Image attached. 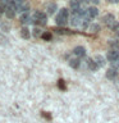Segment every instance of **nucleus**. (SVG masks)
<instances>
[{
	"label": "nucleus",
	"mask_w": 119,
	"mask_h": 123,
	"mask_svg": "<svg viewBox=\"0 0 119 123\" xmlns=\"http://www.w3.org/2000/svg\"><path fill=\"white\" fill-rule=\"evenodd\" d=\"M68 19H69V12H68V9L63 8V9H60L59 13H58L56 18H55V22H56L58 26L64 27L68 23Z\"/></svg>",
	"instance_id": "nucleus-1"
},
{
	"label": "nucleus",
	"mask_w": 119,
	"mask_h": 123,
	"mask_svg": "<svg viewBox=\"0 0 119 123\" xmlns=\"http://www.w3.org/2000/svg\"><path fill=\"white\" fill-rule=\"evenodd\" d=\"M32 18H33V23L37 26H45L46 23H48V17H46V14L44 12L36 10L35 14L32 15Z\"/></svg>",
	"instance_id": "nucleus-2"
},
{
	"label": "nucleus",
	"mask_w": 119,
	"mask_h": 123,
	"mask_svg": "<svg viewBox=\"0 0 119 123\" xmlns=\"http://www.w3.org/2000/svg\"><path fill=\"white\" fill-rule=\"evenodd\" d=\"M15 12H17V10H15L14 4L9 1L8 6L5 8V15H6V18H8V19H13L14 15H15Z\"/></svg>",
	"instance_id": "nucleus-3"
},
{
	"label": "nucleus",
	"mask_w": 119,
	"mask_h": 123,
	"mask_svg": "<svg viewBox=\"0 0 119 123\" xmlns=\"http://www.w3.org/2000/svg\"><path fill=\"white\" fill-rule=\"evenodd\" d=\"M119 59V50H109L106 54V60L111 62V63H114V62H117Z\"/></svg>",
	"instance_id": "nucleus-4"
},
{
	"label": "nucleus",
	"mask_w": 119,
	"mask_h": 123,
	"mask_svg": "<svg viewBox=\"0 0 119 123\" xmlns=\"http://www.w3.org/2000/svg\"><path fill=\"white\" fill-rule=\"evenodd\" d=\"M19 21H21L22 25H31V23H33V18L30 13H23V14H21Z\"/></svg>",
	"instance_id": "nucleus-5"
},
{
	"label": "nucleus",
	"mask_w": 119,
	"mask_h": 123,
	"mask_svg": "<svg viewBox=\"0 0 119 123\" xmlns=\"http://www.w3.org/2000/svg\"><path fill=\"white\" fill-rule=\"evenodd\" d=\"M73 54L78 58H83L86 56V49L83 48V46H77V48H74V50H73Z\"/></svg>",
	"instance_id": "nucleus-6"
},
{
	"label": "nucleus",
	"mask_w": 119,
	"mask_h": 123,
	"mask_svg": "<svg viewBox=\"0 0 119 123\" xmlns=\"http://www.w3.org/2000/svg\"><path fill=\"white\" fill-rule=\"evenodd\" d=\"M102 22L105 23V25H107L109 27H111L114 25V22H115V18H114L113 14H105L102 17Z\"/></svg>",
	"instance_id": "nucleus-7"
},
{
	"label": "nucleus",
	"mask_w": 119,
	"mask_h": 123,
	"mask_svg": "<svg viewBox=\"0 0 119 123\" xmlns=\"http://www.w3.org/2000/svg\"><path fill=\"white\" fill-rule=\"evenodd\" d=\"M71 25L72 26H81L82 25V17L79 14H73L72 18H71Z\"/></svg>",
	"instance_id": "nucleus-8"
},
{
	"label": "nucleus",
	"mask_w": 119,
	"mask_h": 123,
	"mask_svg": "<svg viewBox=\"0 0 119 123\" xmlns=\"http://www.w3.org/2000/svg\"><path fill=\"white\" fill-rule=\"evenodd\" d=\"M87 14H88V17H90L91 19L96 18L99 15V9L96 6H90V8H87Z\"/></svg>",
	"instance_id": "nucleus-9"
},
{
	"label": "nucleus",
	"mask_w": 119,
	"mask_h": 123,
	"mask_svg": "<svg viewBox=\"0 0 119 123\" xmlns=\"http://www.w3.org/2000/svg\"><path fill=\"white\" fill-rule=\"evenodd\" d=\"M118 76H119V73H118L117 69H114V68H110V69H107V71H106V77L109 80H113L114 81Z\"/></svg>",
	"instance_id": "nucleus-10"
},
{
	"label": "nucleus",
	"mask_w": 119,
	"mask_h": 123,
	"mask_svg": "<svg viewBox=\"0 0 119 123\" xmlns=\"http://www.w3.org/2000/svg\"><path fill=\"white\" fill-rule=\"evenodd\" d=\"M94 60L96 62V64H97L99 67H104V65H105V62H106V58H104L102 55H100V54H96L94 56Z\"/></svg>",
	"instance_id": "nucleus-11"
},
{
	"label": "nucleus",
	"mask_w": 119,
	"mask_h": 123,
	"mask_svg": "<svg viewBox=\"0 0 119 123\" xmlns=\"http://www.w3.org/2000/svg\"><path fill=\"white\" fill-rule=\"evenodd\" d=\"M86 64H87V67L90 68L91 71H97V68H99V65L96 64V62L94 60V58H87Z\"/></svg>",
	"instance_id": "nucleus-12"
},
{
	"label": "nucleus",
	"mask_w": 119,
	"mask_h": 123,
	"mask_svg": "<svg viewBox=\"0 0 119 123\" xmlns=\"http://www.w3.org/2000/svg\"><path fill=\"white\" fill-rule=\"evenodd\" d=\"M56 9H58V5H56L55 3H50V4L46 5V12H48L49 15H53L56 12Z\"/></svg>",
	"instance_id": "nucleus-13"
},
{
	"label": "nucleus",
	"mask_w": 119,
	"mask_h": 123,
	"mask_svg": "<svg viewBox=\"0 0 119 123\" xmlns=\"http://www.w3.org/2000/svg\"><path fill=\"white\" fill-rule=\"evenodd\" d=\"M69 5H71V9H72V12H76V10H78L79 8H81V3L78 1V0H71Z\"/></svg>",
	"instance_id": "nucleus-14"
},
{
	"label": "nucleus",
	"mask_w": 119,
	"mask_h": 123,
	"mask_svg": "<svg viewBox=\"0 0 119 123\" xmlns=\"http://www.w3.org/2000/svg\"><path fill=\"white\" fill-rule=\"evenodd\" d=\"M69 65H71L73 69H77V68H79V65H81V60L78 59V58L71 59V60H69Z\"/></svg>",
	"instance_id": "nucleus-15"
},
{
	"label": "nucleus",
	"mask_w": 119,
	"mask_h": 123,
	"mask_svg": "<svg viewBox=\"0 0 119 123\" xmlns=\"http://www.w3.org/2000/svg\"><path fill=\"white\" fill-rule=\"evenodd\" d=\"M30 36H31L30 30L27 28V27H23V28L21 30V37H22V38H24V40H28Z\"/></svg>",
	"instance_id": "nucleus-16"
},
{
	"label": "nucleus",
	"mask_w": 119,
	"mask_h": 123,
	"mask_svg": "<svg viewBox=\"0 0 119 123\" xmlns=\"http://www.w3.org/2000/svg\"><path fill=\"white\" fill-rule=\"evenodd\" d=\"M54 31H55L56 33H60V35H72L73 33V31L71 30H67V28H54Z\"/></svg>",
	"instance_id": "nucleus-17"
},
{
	"label": "nucleus",
	"mask_w": 119,
	"mask_h": 123,
	"mask_svg": "<svg viewBox=\"0 0 119 123\" xmlns=\"http://www.w3.org/2000/svg\"><path fill=\"white\" fill-rule=\"evenodd\" d=\"M109 45H110L111 50H119V42H118V41L110 40V41H109Z\"/></svg>",
	"instance_id": "nucleus-18"
},
{
	"label": "nucleus",
	"mask_w": 119,
	"mask_h": 123,
	"mask_svg": "<svg viewBox=\"0 0 119 123\" xmlns=\"http://www.w3.org/2000/svg\"><path fill=\"white\" fill-rule=\"evenodd\" d=\"M90 31H91V32H94V33H97L100 31V26L97 25V23H94V25L90 26Z\"/></svg>",
	"instance_id": "nucleus-19"
},
{
	"label": "nucleus",
	"mask_w": 119,
	"mask_h": 123,
	"mask_svg": "<svg viewBox=\"0 0 119 123\" xmlns=\"http://www.w3.org/2000/svg\"><path fill=\"white\" fill-rule=\"evenodd\" d=\"M58 87H59L60 90H63V91L67 90V85H65V82H64L63 80H59V81H58Z\"/></svg>",
	"instance_id": "nucleus-20"
},
{
	"label": "nucleus",
	"mask_w": 119,
	"mask_h": 123,
	"mask_svg": "<svg viewBox=\"0 0 119 123\" xmlns=\"http://www.w3.org/2000/svg\"><path fill=\"white\" fill-rule=\"evenodd\" d=\"M41 37L44 38L45 41H49V40H51V33H50V32H44Z\"/></svg>",
	"instance_id": "nucleus-21"
},
{
	"label": "nucleus",
	"mask_w": 119,
	"mask_h": 123,
	"mask_svg": "<svg viewBox=\"0 0 119 123\" xmlns=\"http://www.w3.org/2000/svg\"><path fill=\"white\" fill-rule=\"evenodd\" d=\"M33 36H35V37H40V36H42L41 30H40V28H35V30H33Z\"/></svg>",
	"instance_id": "nucleus-22"
},
{
	"label": "nucleus",
	"mask_w": 119,
	"mask_h": 123,
	"mask_svg": "<svg viewBox=\"0 0 119 123\" xmlns=\"http://www.w3.org/2000/svg\"><path fill=\"white\" fill-rule=\"evenodd\" d=\"M8 4H9V0H0V6L3 8H6Z\"/></svg>",
	"instance_id": "nucleus-23"
},
{
	"label": "nucleus",
	"mask_w": 119,
	"mask_h": 123,
	"mask_svg": "<svg viewBox=\"0 0 119 123\" xmlns=\"http://www.w3.org/2000/svg\"><path fill=\"white\" fill-rule=\"evenodd\" d=\"M113 68H114V69H117V71L119 69V59H118L117 62H114V63H113Z\"/></svg>",
	"instance_id": "nucleus-24"
},
{
	"label": "nucleus",
	"mask_w": 119,
	"mask_h": 123,
	"mask_svg": "<svg viewBox=\"0 0 119 123\" xmlns=\"http://www.w3.org/2000/svg\"><path fill=\"white\" fill-rule=\"evenodd\" d=\"M42 115H44L46 119H51V115H50L49 113H46V111H44V113H42Z\"/></svg>",
	"instance_id": "nucleus-25"
},
{
	"label": "nucleus",
	"mask_w": 119,
	"mask_h": 123,
	"mask_svg": "<svg viewBox=\"0 0 119 123\" xmlns=\"http://www.w3.org/2000/svg\"><path fill=\"white\" fill-rule=\"evenodd\" d=\"M109 3H113V4H117V3H119V0H107Z\"/></svg>",
	"instance_id": "nucleus-26"
},
{
	"label": "nucleus",
	"mask_w": 119,
	"mask_h": 123,
	"mask_svg": "<svg viewBox=\"0 0 119 123\" xmlns=\"http://www.w3.org/2000/svg\"><path fill=\"white\" fill-rule=\"evenodd\" d=\"M90 1H91L92 4H99V3H100V0H90Z\"/></svg>",
	"instance_id": "nucleus-27"
},
{
	"label": "nucleus",
	"mask_w": 119,
	"mask_h": 123,
	"mask_svg": "<svg viewBox=\"0 0 119 123\" xmlns=\"http://www.w3.org/2000/svg\"><path fill=\"white\" fill-rule=\"evenodd\" d=\"M1 13H5V8L0 6V14H1Z\"/></svg>",
	"instance_id": "nucleus-28"
},
{
	"label": "nucleus",
	"mask_w": 119,
	"mask_h": 123,
	"mask_svg": "<svg viewBox=\"0 0 119 123\" xmlns=\"http://www.w3.org/2000/svg\"><path fill=\"white\" fill-rule=\"evenodd\" d=\"M117 35H118V36H119V31H117Z\"/></svg>",
	"instance_id": "nucleus-29"
},
{
	"label": "nucleus",
	"mask_w": 119,
	"mask_h": 123,
	"mask_svg": "<svg viewBox=\"0 0 119 123\" xmlns=\"http://www.w3.org/2000/svg\"><path fill=\"white\" fill-rule=\"evenodd\" d=\"M0 25H1V19H0Z\"/></svg>",
	"instance_id": "nucleus-30"
}]
</instances>
